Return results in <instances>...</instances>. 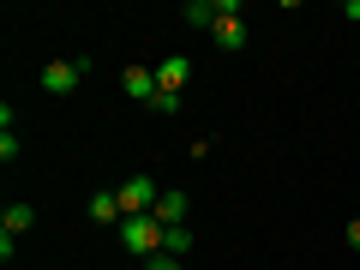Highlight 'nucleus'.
<instances>
[{
	"label": "nucleus",
	"mask_w": 360,
	"mask_h": 270,
	"mask_svg": "<svg viewBox=\"0 0 360 270\" xmlns=\"http://www.w3.org/2000/svg\"><path fill=\"white\" fill-rule=\"evenodd\" d=\"M90 54H78V60H54V66H42V90H49V96H72L78 84H84V72H90Z\"/></svg>",
	"instance_id": "3"
},
{
	"label": "nucleus",
	"mask_w": 360,
	"mask_h": 270,
	"mask_svg": "<svg viewBox=\"0 0 360 270\" xmlns=\"http://www.w3.org/2000/svg\"><path fill=\"white\" fill-rule=\"evenodd\" d=\"M120 90L139 96V103H150L156 96V66H120Z\"/></svg>",
	"instance_id": "6"
},
{
	"label": "nucleus",
	"mask_w": 360,
	"mask_h": 270,
	"mask_svg": "<svg viewBox=\"0 0 360 270\" xmlns=\"http://www.w3.org/2000/svg\"><path fill=\"white\" fill-rule=\"evenodd\" d=\"M186 210H193V198H186V193H162L150 217L162 222V229H180V222H186Z\"/></svg>",
	"instance_id": "8"
},
{
	"label": "nucleus",
	"mask_w": 360,
	"mask_h": 270,
	"mask_svg": "<svg viewBox=\"0 0 360 270\" xmlns=\"http://www.w3.org/2000/svg\"><path fill=\"white\" fill-rule=\"evenodd\" d=\"M115 234H120V252H132V258H156L162 252V222L156 217H127Z\"/></svg>",
	"instance_id": "1"
},
{
	"label": "nucleus",
	"mask_w": 360,
	"mask_h": 270,
	"mask_svg": "<svg viewBox=\"0 0 360 270\" xmlns=\"http://www.w3.org/2000/svg\"><path fill=\"white\" fill-rule=\"evenodd\" d=\"M186 78H193V60H186V54H168V60L156 66V90H174V96H180Z\"/></svg>",
	"instance_id": "7"
},
{
	"label": "nucleus",
	"mask_w": 360,
	"mask_h": 270,
	"mask_svg": "<svg viewBox=\"0 0 360 270\" xmlns=\"http://www.w3.org/2000/svg\"><path fill=\"white\" fill-rule=\"evenodd\" d=\"M180 18H186L193 30H210V25L222 18V6H217V0H186V6H180Z\"/></svg>",
	"instance_id": "9"
},
{
	"label": "nucleus",
	"mask_w": 360,
	"mask_h": 270,
	"mask_svg": "<svg viewBox=\"0 0 360 270\" xmlns=\"http://www.w3.org/2000/svg\"><path fill=\"white\" fill-rule=\"evenodd\" d=\"M0 162H18V132H0Z\"/></svg>",
	"instance_id": "13"
},
{
	"label": "nucleus",
	"mask_w": 360,
	"mask_h": 270,
	"mask_svg": "<svg viewBox=\"0 0 360 270\" xmlns=\"http://www.w3.org/2000/svg\"><path fill=\"white\" fill-rule=\"evenodd\" d=\"M162 252H168V258L193 252V229H186V222H180V229H162Z\"/></svg>",
	"instance_id": "11"
},
{
	"label": "nucleus",
	"mask_w": 360,
	"mask_h": 270,
	"mask_svg": "<svg viewBox=\"0 0 360 270\" xmlns=\"http://www.w3.org/2000/svg\"><path fill=\"white\" fill-rule=\"evenodd\" d=\"M348 246H354V252H360V217L348 222Z\"/></svg>",
	"instance_id": "15"
},
{
	"label": "nucleus",
	"mask_w": 360,
	"mask_h": 270,
	"mask_svg": "<svg viewBox=\"0 0 360 270\" xmlns=\"http://www.w3.org/2000/svg\"><path fill=\"white\" fill-rule=\"evenodd\" d=\"M115 193H120V210H127V217H150V210H156V198H162L150 174H127V180L115 186Z\"/></svg>",
	"instance_id": "4"
},
{
	"label": "nucleus",
	"mask_w": 360,
	"mask_h": 270,
	"mask_svg": "<svg viewBox=\"0 0 360 270\" xmlns=\"http://www.w3.org/2000/svg\"><path fill=\"white\" fill-rule=\"evenodd\" d=\"M217 6H222V18L210 25V42H217V49H229V54H240L246 37H252V30H246V18H240V0H217Z\"/></svg>",
	"instance_id": "2"
},
{
	"label": "nucleus",
	"mask_w": 360,
	"mask_h": 270,
	"mask_svg": "<svg viewBox=\"0 0 360 270\" xmlns=\"http://www.w3.org/2000/svg\"><path fill=\"white\" fill-rule=\"evenodd\" d=\"M84 217L96 222V229H120V222H127V210H120V193H90V205H84Z\"/></svg>",
	"instance_id": "5"
},
{
	"label": "nucleus",
	"mask_w": 360,
	"mask_h": 270,
	"mask_svg": "<svg viewBox=\"0 0 360 270\" xmlns=\"http://www.w3.org/2000/svg\"><path fill=\"white\" fill-rule=\"evenodd\" d=\"M150 108H156V115H180V96H174V90H156Z\"/></svg>",
	"instance_id": "12"
},
{
	"label": "nucleus",
	"mask_w": 360,
	"mask_h": 270,
	"mask_svg": "<svg viewBox=\"0 0 360 270\" xmlns=\"http://www.w3.org/2000/svg\"><path fill=\"white\" fill-rule=\"evenodd\" d=\"M30 222H37V210H30V205H6V210H0V234H13V240L30 229Z\"/></svg>",
	"instance_id": "10"
},
{
	"label": "nucleus",
	"mask_w": 360,
	"mask_h": 270,
	"mask_svg": "<svg viewBox=\"0 0 360 270\" xmlns=\"http://www.w3.org/2000/svg\"><path fill=\"white\" fill-rule=\"evenodd\" d=\"M342 13H348V18H360V0H342Z\"/></svg>",
	"instance_id": "16"
},
{
	"label": "nucleus",
	"mask_w": 360,
	"mask_h": 270,
	"mask_svg": "<svg viewBox=\"0 0 360 270\" xmlns=\"http://www.w3.org/2000/svg\"><path fill=\"white\" fill-rule=\"evenodd\" d=\"M144 270H186L180 258H168V252H156V258H144Z\"/></svg>",
	"instance_id": "14"
}]
</instances>
